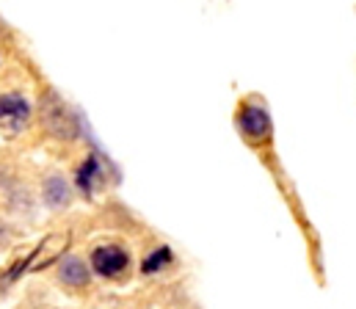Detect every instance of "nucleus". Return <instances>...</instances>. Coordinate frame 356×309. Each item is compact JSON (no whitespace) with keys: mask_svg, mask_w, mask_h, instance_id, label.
<instances>
[{"mask_svg":"<svg viewBox=\"0 0 356 309\" xmlns=\"http://www.w3.org/2000/svg\"><path fill=\"white\" fill-rule=\"evenodd\" d=\"M130 257L122 246H99L94 254H91V265L99 276H113V274H122L127 268Z\"/></svg>","mask_w":356,"mask_h":309,"instance_id":"nucleus-1","label":"nucleus"},{"mask_svg":"<svg viewBox=\"0 0 356 309\" xmlns=\"http://www.w3.org/2000/svg\"><path fill=\"white\" fill-rule=\"evenodd\" d=\"M31 116V105L19 94H0V124L8 130H19Z\"/></svg>","mask_w":356,"mask_h":309,"instance_id":"nucleus-2","label":"nucleus"},{"mask_svg":"<svg viewBox=\"0 0 356 309\" xmlns=\"http://www.w3.org/2000/svg\"><path fill=\"white\" fill-rule=\"evenodd\" d=\"M238 124H241V130H243L246 135L263 138L268 130H270V116H268L266 108H260V105H246V108L241 110Z\"/></svg>","mask_w":356,"mask_h":309,"instance_id":"nucleus-3","label":"nucleus"},{"mask_svg":"<svg viewBox=\"0 0 356 309\" xmlns=\"http://www.w3.org/2000/svg\"><path fill=\"white\" fill-rule=\"evenodd\" d=\"M67 246V235H53V237H47L42 246H39V251L28 260V271H33V268H42V265H47V262H53L58 254H61V249Z\"/></svg>","mask_w":356,"mask_h":309,"instance_id":"nucleus-4","label":"nucleus"},{"mask_svg":"<svg viewBox=\"0 0 356 309\" xmlns=\"http://www.w3.org/2000/svg\"><path fill=\"white\" fill-rule=\"evenodd\" d=\"M61 279H64L67 285H72V287L86 285V282H89V268H86V262L78 260V257H67V260L61 262Z\"/></svg>","mask_w":356,"mask_h":309,"instance_id":"nucleus-5","label":"nucleus"},{"mask_svg":"<svg viewBox=\"0 0 356 309\" xmlns=\"http://www.w3.org/2000/svg\"><path fill=\"white\" fill-rule=\"evenodd\" d=\"M44 199L50 207H64L70 202V185L61 177H50L44 183Z\"/></svg>","mask_w":356,"mask_h":309,"instance_id":"nucleus-6","label":"nucleus"},{"mask_svg":"<svg viewBox=\"0 0 356 309\" xmlns=\"http://www.w3.org/2000/svg\"><path fill=\"white\" fill-rule=\"evenodd\" d=\"M97 180H99V163H97L94 158H89V160L81 166V172H78V185L89 194L91 188L97 185Z\"/></svg>","mask_w":356,"mask_h":309,"instance_id":"nucleus-7","label":"nucleus"},{"mask_svg":"<svg viewBox=\"0 0 356 309\" xmlns=\"http://www.w3.org/2000/svg\"><path fill=\"white\" fill-rule=\"evenodd\" d=\"M169 260H172L169 249H161V251H155V254H152V257H149V260L144 262V271H147V274H152L155 268H163V265H166Z\"/></svg>","mask_w":356,"mask_h":309,"instance_id":"nucleus-8","label":"nucleus"}]
</instances>
